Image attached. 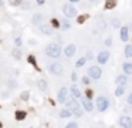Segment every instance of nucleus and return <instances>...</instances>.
<instances>
[{"instance_id":"obj_18","label":"nucleus","mask_w":132,"mask_h":128,"mask_svg":"<svg viewBox=\"0 0 132 128\" xmlns=\"http://www.w3.org/2000/svg\"><path fill=\"white\" fill-rule=\"evenodd\" d=\"M71 110H68V108H62L61 111H60V117H62V118H67V117H71Z\"/></svg>"},{"instance_id":"obj_36","label":"nucleus","mask_w":132,"mask_h":128,"mask_svg":"<svg viewBox=\"0 0 132 128\" xmlns=\"http://www.w3.org/2000/svg\"><path fill=\"white\" fill-rule=\"evenodd\" d=\"M128 102H129V104H132V94H129V95H128Z\"/></svg>"},{"instance_id":"obj_28","label":"nucleus","mask_w":132,"mask_h":128,"mask_svg":"<svg viewBox=\"0 0 132 128\" xmlns=\"http://www.w3.org/2000/svg\"><path fill=\"white\" fill-rule=\"evenodd\" d=\"M22 3V0H10V5L12 6H18Z\"/></svg>"},{"instance_id":"obj_35","label":"nucleus","mask_w":132,"mask_h":128,"mask_svg":"<svg viewBox=\"0 0 132 128\" xmlns=\"http://www.w3.org/2000/svg\"><path fill=\"white\" fill-rule=\"evenodd\" d=\"M53 26L54 27H58V26H60V23H58L57 20H53Z\"/></svg>"},{"instance_id":"obj_20","label":"nucleus","mask_w":132,"mask_h":128,"mask_svg":"<svg viewBox=\"0 0 132 128\" xmlns=\"http://www.w3.org/2000/svg\"><path fill=\"white\" fill-rule=\"evenodd\" d=\"M41 20H43V14L36 13L34 16H33V23H34V24H40V23H41Z\"/></svg>"},{"instance_id":"obj_29","label":"nucleus","mask_w":132,"mask_h":128,"mask_svg":"<svg viewBox=\"0 0 132 128\" xmlns=\"http://www.w3.org/2000/svg\"><path fill=\"white\" fill-rule=\"evenodd\" d=\"M114 6H115V3H114V2H112V0H110V2L106 3V9H112Z\"/></svg>"},{"instance_id":"obj_33","label":"nucleus","mask_w":132,"mask_h":128,"mask_svg":"<svg viewBox=\"0 0 132 128\" xmlns=\"http://www.w3.org/2000/svg\"><path fill=\"white\" fill-rule=\"evenodd\" d=\"M82 83L84 84H88V83H90V78H88V77H82Z\"/></svg>"},{"instance_id":"obj_16","label":"nucleus","mask_w":132,"mask_h":128,"mask_svg":"<svg viewBox=\"0 0 132 128\" xmlns=\"http://www.w3.org/2000/svg\"><path fill=\"white\" fill-rule=\"evenodd\" d=\"M40 31H41L43 34H46V36L53 34V29H51V26H41L40 27Z\"/></svg>"},{"instance_id":"obj_21","label":"nucleus","mask_w":132,"mask_h":128,"mask_svg":"<svg viewBox=\"0 0 132 128\" xmlns=\"http://www.w3.org/2000/svg\"><path fill=\"white\" fill-rule=\"evenodd\" d=\"M124 93H125V85H118L116 90H115V95H116V97H121Z\"/></svg>"},{"instance_id":"obj_37","label":"nucleus","mask_w":132,"mask_h":128,"mask_svg":"<svg viewBox=\"0 0 132 128\" xmlns=\"http://www.w3.org/2000/svg\"><path fill=\"white\" fill-rule=\"evenodd\" d=\"M36 2H37L38 5H43V3H44V0H36Z\"/></svg>"},{"instance_id":"obj_22","label":"nucleus","mask_w":132,"mask_h":128,"mask_svg":"<svg viewBox=\"0 0 132 128\" xmlns=\"http://www.w3.org/2000/svg\"><path fill=\"white\" fill-rule=\"evenodd\" d=\"M26 118V112H24V111H17V112H16V119H17V121H22V119H24Z\"/></svg>"},{"instance_id":"obj_9","label":"nucleus","mask_w":132,"mask_h":128,"mask_svg":"<svg viewBox=\"0 0 132 128\" xmlns=\"http://www.w3.org/2000/svg\"><path fill=\"white\" fill-rule=\"evenodd\" d=\"M66 108H68V110H72V108H75V107L78 105V102L75 101V98H70V100H66Z\"/></svg>"},{"instance_id":"obj_3","label":"nucleus","mask_w":132,"mask_h":128,"mask_svg":"<svg viewBox=\"0 0 132 128\" xmlns=\"http://www.w3.org/2000/svg\"><path fill=\"white\" fill-rule=\"evenodd\" d=\"M101 74H102V71H101V68H100L98 66H92V67L88 68V75H90V78L98 80L100 77H101Z\"/></svg>"},{"instance_id":"obj_31","label":"nucleus","mask_w":132,"mask_h":128,"mask_svg":"<svg viewBox=\"0 0 132 128\" xmlns=\"http://www.w3.org/2000/svg\"><path fill=\"white\" fill-rule=\"evenodd\" d=\"M9 84H10V85H9L10 88H14V87L17 85V83H16V81H13V80H10V81H9Z\"/></svg>"},{"instance_id":"obj_39","label":"nucleus","mask_w":132,"mask_h":128,"mask_svg":"<svg viewBox=\"0 0 132 128\" xmlns=\"http://www.w3.org/2000/svg\"><path fill=\"white\" fill-rule=\"evenodd\" d=\"M4 5V2H3V0H0V6H3Z\"/></svg>"},{"instance_id":"obj_27","label":"nucleus","mask_w":132,"mask_h":128,"mask_svg":"<svg viewBox=\"0 0 132 128\" xmlns=\"http://www.w3.org/2000/svg\"><path fill=\"white\" fill-rule=\"evenodd\" d=\"M20 50H13V57H16V58H20Z\"/></svg>"},{"instance_id":"obj_13","label":"nucleus","mask_w":132,"mask_h":128,"mask_svg":"<svg viewBox=\"0 0 132 128\" xmlns=\"http://www.w3.org/2000/svg\"><path fill=\"white\" fill-rule=\"evenodd\" d=\"M71 94H72V97H74L75 100H77V98H81V95H82L77 85H71Z\"/></svg>"},{"instance_id":"obj_11","label":"nucleus","mask_w":132,"mask_h":128,"mask_svg":"<svg viewBox=\"0 0 132 128\" xmlns=\"http://www.w3.org/2000/svg\"><path fill=\"white\" fill-rule=\"evenodd\" d=\"M37 87H38L41 91H47V88H48V84H47V81L43 78L37 80Z\"/></svg>"},{"instance_id":"obj_1","label":"nucleus","mask_w":132,"mask_h":128,"mask_svg":"<svg viewBox=\"0 0 132 128\" xmlns=\"http://www.w3.org/2000/svg\"><path fill=\"white\" fill-rule=\"evenodd\" d=\"M46 54L48 57H53V58L60 57V54H61V47H60V44H57V43H50L46 47Z\"/></svg>"},{"instance_id":"obj_32","label":"nucleus","mask_w":132,"mask_h":128,"mask_svg":"<svg viewBox=\"0 0 132 128\" xmlns=\"http://www.w3.org/2000/svg\"><path fill=\"white\" fill-rule=\"evenodd\" d=\"M14 43H16V46H22V43H23V41H22V39H20V37H17Z\"/></svg>"},{"instance_id":"obj_24","label":"nucleus","mask_w":132,"mask_h":128,"mask_svg":"<svg viewBox=\"0 0 132 128\" xmlns=\"http://www.w3.org/2000/svg\"><path fill=\"white\" fill-rule=\"evenodd\" d=\"M125 57H126V58L132 57V46L128 44L126 47H125Z\"/></svg>"},{"instance_id":"obj_14","label":"nucleus","mask_w":132,"mask_h":128,"mask_svg":"<svg viewBox=\"0 0 132 128\" xmlns=\"http://www.w3.org/2000/svg\"><path fill=\"white\" fill-rule=\"evenodd\" d=\"M116 85H126V75L122 74V75H118L116 80H115Z\"/></svg>"},{"instance_id":"obj_12","label":"nucleus","mask_w":132,"mask_h":128,"mask_svg":"<svg viewBox=\"0 0 132 128\" xmlns=\"http://www.w3.org/2000/svg\"><path fill=\"white\" fill-rule=\"evenodd\" d=\"M82 107H84V110L85 111H88V112H90V111H92V104H91V101H90V100H88V98H82Z\"/></svg>"},{"instance_id":"obj_17","label":"nucleus","mask_w":132,"mask_h":128,"mask_svg":"<svg viewBox=\"0 0 132 128\" xmlns=\"http://www.w3.org/2000/svg\"><path fill=\"white\" fill-rule=\"evenodd\" d=\"M128 34H129L128 27H121V40L122 41H128Z\"/></svg>"},{"instance_id":"obj_38","label":"nucleus","mask_w":132,"mask_h":128,"mask_svg":"<svg viewBox=\"0 0 132 128\" xmlns=\"http://www.w3.org/2000/svg\"><path fill=\"white\" fill-rule=\"evenodd\" d=\"M68 2H71V3H75V2H80V0H68Z\"/></svg>"},{"instance_id":"obj_19","label":"nucleus","mask_w":132,"mask_h":128,"mask_svg":"<svg viewBox=\"0 0 132 128\" xmlns=\"http://www.w3.org/2000/svg\"><path fill=\"white\" fill-rule=\"evenodd\" d=\"M71 112H72L75 117H81V115H82V108H81L80 105H77L75 108H72V110H71Z\"/></svg>"},{"instance_id":"obj_6","label":"nucleus","mask_w":132,"mask_h":128,"mask_svg":"<svg viewBox=\"0 0 132 128\" xmlns=\"http://www.w3.org/2000/svg\"><path fill=\"white\" fill-rule=\"evenodd\" d=\"M67 93H68V90L66 88V87H62L60 91H58V94H57V100H58V102H64L67 100Z\"/></svg>"},{"instance_id":"obj_26","label":"nucleus","mask_w":132,"mask_h":128,"mask_svg":"<svg viewBox=\"0 0 132 128\" xmlns=\"http://www.w3.org/2000/svg\"><path fill=\"white\" fill-rule=\"evenodd\" d=\"M28 95H30V93H28V91L22 93V100H28Z\"/></svg>"},{"instance_id":"obj_40","label":"nucleus","mask_w":132,"mask_h":128,"mask_svg":"<svg viewBox=\"0 0 132 128\" xmlns=\"http://www.w3.org/2000/svg\"><path fill=\"white\" fill-rule=\"evenodd\" d=\"M91 2H95V3H97V2H98V0H91Z\"/></svg>"},{"instance_id":"obj_10","label":"nucleus","mask_w":132,"mask_h":128,"mask_svg":"<svg viewBox=\"0 0 132 128\" xmlns=\"http://www.w3.org/2000/svg\"><path fill=\"white\" fill-rule=\"evenodd\" d=\"M64 53H66L67 57H72L75 54V44H68L66 47V51H64Z\"/></svg>"},{"instance_id":"obj_30","label":"nucleus","mask_w":132,"mask_h":128,"mask_svg":"<svg viewBox=\"0 0 132 128\" xmlns=\"http://www.w3.org/2000/svg\"><path fill=\"white\" fill-rule=\"evenodd\" d=\"M67 127L68 128H75V127H78V124L77 122H68L67 124Z\"/></svg>"},{"instance_id":"obj_8","label":"nucleus","mask_w":132,"mask_h":128,"mask_svg":"<svg viewBox=\"0 0 132 128\" xmlns=\"http://www.w3.org/2000/svg\"><path fill=\"white\" fill-rule=\"evenodd\" d=\"M119 125H122V127H132L131 117H126V115L121 117V118H119Z\"/></svg>"},{"instance_id":"obj_4","label":"nucleus","mask_w":132,"mask_h":128,"mask_svg":"<svg viewBox=\"0 0 132 128\" xmlns=\"http://www.w3.org/2000/svg\"><path fill=\"white\" fill-rule=\"evenodd\" d=\"M97 108L100 111H105L106 108H108V100H106L104 95L97 97Z\"/></svg>"},{"instance_id":"obj_5","label":"nucleus","mask_w":132,"mask_h":128,"mask_svg":"<svg viewBox=\"0 0 132 128\" xmlns=\"http://www.w3.org/2000/svg\"><path fill=\"white\" fill-rule=\"evenodd\" d=\"M48 70L53 73L54 75H60L62 73V66L60 64V63H53V64H50V67H48Z\"/></svg>"},{"instance_id":"obj_23","label":"nucleus","mask_w":132,"mask_h":128,"mask_svg":"<svg viewBox=\"0 0 132 128\" xmlns=\"http://www.w3.org/2000/svg\"><path fill=\"white\" fill-rule=\"evenodd\" d=\"M85 63H87V58H85V57H81V58H78V61L75 63V67H77V68H80V67H82Z\"/></svg>"},{"instance_id":"obj_15","label":"nucleus","mask_w":132,"mask_h":128,"mask_svg":"<svg viewBox=\"0 0 132 128\" xmlns=\"http://www.w3.org/2000/svg\"><path fill=\"white\" fill-rule=\"evenodd\" d=\"M122 70H124V73H125V74L132 75V63H124Z\"/></svg>"},{"instance_id":"obj_2","label":"nucleus","mask_w":132,"mask_h":128,"mask_svg":"<svg viewBox=\"0 0 132 128\" xmlns=\"http://www.w3.org/2000/svg\"><path fill=\"white\" fill-rule=\"evenodd\" d=\"M62 13H64V16H66L67 19L75 17V16H77V9L71 5H64L62 6Z\"/></svg>"},{"instance_id":"obj_25","label":"nucleus","mask_w":132,"mask_h":128,"mask_svg":"<svg viewBox=\"0 0 132 128\" xmlns=\"http://www.w3.org/2000/svg\"><path fill=\"white\" fill-rule=\"evenodd\" d=\"M31 6H30V3L28 2H22V9H24V10H28Z\"/></svg>"},{"instance_id":"obj_7","label":"nucleus","mask_w":132,"mask_h":128,"mask_svg":"<svg viewBox=\"0 0 132 128\" xmlns=\"http://www.w3.org/2000/svg\"><path fill=\"white\" fill-rule=\"evenodd\" d=\"M108 58H110V51H101L98 54V63L100 64H105L108 61Z\"/></svg>"},{"instance_id":"obj_34","label":"nucleus","mask_w":132,"mask_h":128,"mask_svg":"<svg viewBox=\"0 0 132 128\" xmlns=\"http://www.w3.org/2000/svg\"><path fill=\"white\" fill-rule=\"evenodd\" d=\"M28 61H30L31 64H36V63H34V57H33V56H30V57H28Z\"/></svg>"}]
</instances>
